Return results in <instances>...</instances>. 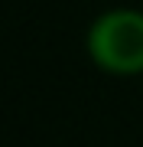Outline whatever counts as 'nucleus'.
Masks as SVG:
<instances>
[{
    "label": "nucleus",
    "mask_w": 143,
    "mask_h": 147,
    "mask_svg": "<svg viewBox=\"0 0 143 147\" xmlns=\"http://www.w3.org/2000/svg\"><path fill=\"white\" fill-rule=\"evenodd\" d=\"M91 56L111 72L143 69V13H107L91 26Z\"/></svg>",
    "instance_id": "f257e3e1"
}]
</instances>
